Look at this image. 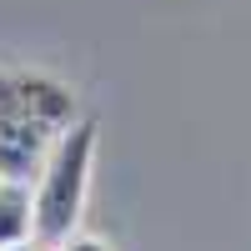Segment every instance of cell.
Listing matches in <instances>:
<instances>
[{
    "mask_svg": "<svg viewBox=\"0 0 251 251\" xmlns=\"http://www.w3.org/2000/svg\"><path fill=\"white\" fill-rule=\"evenodd\" d=\"M96 166V121H71L55 136L46 171L35 176V251H55L75 236Z\"/></svg>",
    "mask_w": 251,
    "mask_h": 251,
    "instance_id": "obj_1",
    "label": "cell"
},
{
    "mask_svg": "<svg viewBox=\"0 0 251 251\" xmlns=\"http://www.w3.org/2000/svg\"><path fill=\"white\" fill-rule=\"evenodd\" d=\"M0 116H25L50 131H66L75 121V96L50 75H15L0 71Z\"/></svg>",
    "mask_w": 251,
    "mask_h": 251,
    "instance_id": "obj_2",
    "label": "cell"
},
{
    "mask_svg": "<svg viewBox=\"0 0 251 251\" xmlns=\"http://www.w3.org/2000/svg\"><path fill=\"white\" fill-rule=\"evenodd\" d=\"M60 131L25 116H0V181H35Z\"/></svg>",
    "mask_w": 251,
    "mask_h": 251,
    "instance_id": "obj_3",
    "label": "cell"
},
{
    "mask_svg": "<svg viewBox=\"0 0 251 251\" xmlns=\"http://www.w3.org/2000/svg\"><path fill=\"white\" fill-rule=\"evenodd\" d=\"M35 241V191L30 181H0V251Z\"/></svg>",
    "mask_w": 251,
    "mask_h": 251,
    "instance_id": "obj_4",
    "label": "cell"
},
{
    "mask_svg": "<svg viewBox=\"0 0 251 251\" xmlns=\"http://www.w3.org/2000/svg\"><path fill=\"white\" fill-rule=\"evenodd\" d=\"M60 251H111V241H106V236H91V231H75Z\"/></svg>",
    "mask_w": 251,
    "mask_h": 251,
    "instance_id": "obj_5",
    "label": "cell"
},
{
    "mask_svg": "<svg viewBox=\"0 0 251 251\" xmlns=\"http://www.w3.org/2000/svg\"><path fill=\"white\" fill-rule=\"evenodd\" d=\"M10 251H30V241H25V246H10Z\"/></svg>",
    "mask_w": 251,
    "mask_h": 251,
    "instance_id": "obj_6",
    "label": "cell"
},
{
    "mask_svg": "<svg viewBox=\"0 0 251 251\" xmlns=\"http://www.w3.org/2000/svg\"><path fill=\"white\" fill-rule=\"evenodd\" d=\"M55 251H60V246H55Z\"/></svg>",
    "mask_w": 251,
    "mask_h": 251,
    "instance_id": "obj_7",
    "label": "cell"
}]
</instances>
